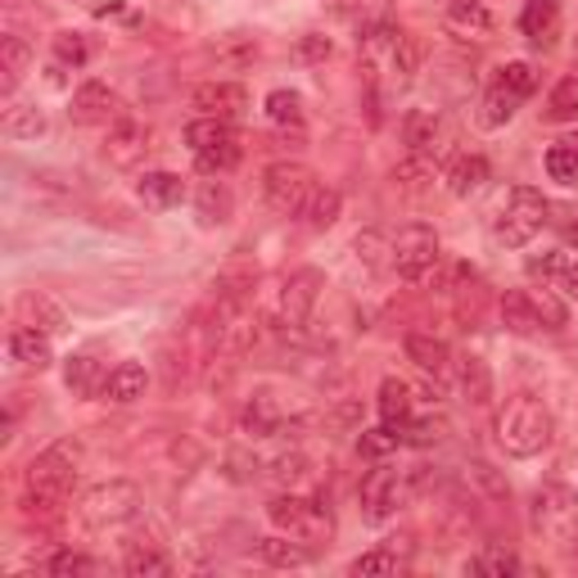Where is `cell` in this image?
I'll return each mask as SVG.
<instances>
[{
    "instance_id": "cell-25",
    "label": "cell",
    "mask_w": 578,
    "mask_h": 578,
    "mask_svg": "<svg viewBox=\"0 0 578 578\" xmlns=\"http://www.w3.org/2000/svg\"><path fill=\"white\" fill-rule=\"evenodd\" d=\"M28 68H32V45H28V36L10 32L6 41H0V86H6V100L14 95V86L23 82Z\"/></svg>"
},
{
    "instance_id": "cell-39",
    "label": "cell",
    "mask_w": 578,
    "mask_h": 578,
    "mask_svg": "<svg viewBox=\"0 0 578 578\" xmlns=\"http://www.w3.org/2000/svg\"><path fill=\"white\" fill-rule=\"evenodd\" d=\"M239 136H231V140H222V144H208V150H200L195 154V168L204 172V176H222V172H231L235 163H239Z\"/></svg>"
},
{
    "instance_id": "cell-24",
    "label": "cell",
    "mask_w": 578,
    "mask_h": 578,
    "mask_svg": "<svg viewBox=\"0 0 578 578\" xmlns=\"http://www.w3.org/2000/svg\"><path fill=\"white\" fill-rule=\"evenodd\" d=\"M245 434H254V439H271V434H285V407L271 398V394H254L245 403Z\"/></svg>"
},
{
    "instance_id": "cell-6",
    "label": "cell",
    "mask_w": 578,
    "mask_h": 578,
    "mask_svg": "<svg viewBox=\"0 0 578 578\" xmlns=\"http://www.w3.org/2000/svg\"><path fill=\"white\" fill-rule=\"evenodd\" d=\"M144 497L131 479H109V484H95L86 497H82V520L90 528H122L140 515Z\"/></svg>"
},
{
    "instance_id": "cell-9",
    "label": "cell",
    "mask_w": 578,
    "mask_h": 578,
    "mask_svg": "<svg viewBox=\"0 0 578 578\" xmlns=\"http://www.w3.org/2000/svg\"><path fill=\"white\" fill-rule=\"evenodd\" d=\"M443 249H439V235H434V226H403L394 235V271L407 276V280H425L434 267H439Z\"/></svg>"
},
{
    "instance_id": "cell-21",
    "label": "cell",
    "mask_w": 578,
    "mask_h": 578,
    "mask_svg": "<svg viewBox=\"0 0 578 578\" xmlns=\"http://www.w3.org/2000/svg\"><path fill=\"white\" fill-rule=\"evenodd\" d=\"M144 384H150V375H144V366H140V362H118V366L109 371V379H105L100 398H105V403L127 407V403L144 398Z\"/></svg>"
},
{
    "instance_id": "cell-22",
    "label": "cell",
    "mask_w": 578,
    "mask_h": 578,
    "mask_svg": "<svg viewBox=\"0 0 578 578\" xmlns=\"http://www.w3.org/2000/svg\"><path fill=\"white\" fill-rule=\"evenodd\" d=\"M195 208H200V217H204L208 226H226V222L235 217V195H231V185H226L222 176L200 181V190H195Z\"/></svg>"
},
{
    "instance_id": "cell-1",
    "label": "cell",
    "mask_w": 578,
    "mask_h": 578,
    "mask_svg": "<svg viewBox=\"0 0 578 578\" xmlns=\"http://www.w3.org/2000/svg\"><path fill=\"white\" fill-rule=\"evenodd\" d=\"M82 470V443L77 439H60L45 452L32 457L28 474H23V511L36 520L60 515V506H68L73 484Z\"/></svg>"
},
{
    "instance_id": "cell-16",
    "label": "cell",
    "mask_w": 578,
    "mask_h": 578,
    "mask_svg": "<svg viewBox=\"0 0 578 578\" xmlns=\"http://www.w3.org/2000/svg\"><path fill=\"white\" fill-rule=\"evenodd\" d=\"M375 407H379L384 429L398 434V429L416 416V394H411V384H407V379H398V375H389V379L379 384V398H375Z\"/></svg>"
},
{
    "instance_id": "cell-37",
    "label": "cell",
    "mask_w": 578,
    "mask_h": 578,
    "mask_svg": "<svg viewBox=\"0 0 578 578\" xmlns=\"http://www.w3.org/2000/svg\"><path fill=\"white\" fill-rule=\"evenodd\" d=\"M353 254L357 263H366L371 271H384V267H394V239H384L379 231H362L353 239Z\"/></svg>"
},
{
    "instance_id": "cell-55",
    "label": "cell",
    "mask_w": 578,
    "mask_h": 578,
    "mask_svg": "<svg viewBox=\"0 0 578 578\" xmlns=\"http://www.w3.org/2000/svg\"><path fill=\"white\" fill-rule=\"evenodd\" d=\"M569 245H574V249H578V226H574V231H569Z\"/></svg>"
},
{
    "instance_id": "cell-2",
    "label": "cell",
    "mask_w": 578,
    "mask_h": 578,
    "mask_svg": "<svg viewBox=\"0 0 578 578\" xmlns=\"http://www.w3.org/2000/svg\"><path fill=\"white\" fill-rule=\"evenodd\" d=\"M552 411L538 403V398H528V394H515L506 398V407L497 411L493 420V434H497V448L515 461H528V457H538L547 452L552 443Z\"/></svg>"
},
{
    "instance_id": "cell-42",
    "label": "cell",
    "mask_w": 578,
    "mask_h": 578,
    "mask_svg": "<svg viewBox=\"0 0 578 578\" xmlns=\"http://www.w3.org/2000/svg\"><path fill=\"white\" fill-rule=\"evenodd\" d=\"M389 60H394V73L403 77V82H411L416 73H420V64H425V45H420V36H398L394 45H389Z\"/></svg>"
},
{
    "instance_id": "cell-13",
    "label": "cell",
    "mask_w": 578,
    "mask_h": 578,
    "mask_svg": "<svg viewBox=\"0 0 578 578\" xmlns=\"http://www.w3.org/2000/svg\"><path fill=\"white\" fill-rule=\"evenodd\" d=\"M150 140H154V131L144 127L140 118H118L114 127H109V136H105V159L114 163V168H140L144 163V154H150Z\"/></svg>"
},
{
    "instance_id": "cell-5",
    "label": "cell",
    "mask_w": 578,
    "mask_h": 578,
    "mask_svg": "<svg viewBox=\"0 0 578 578\" xmlns=\"http://www.w3.org/2000/svg\"><path fill=\"white\" fill-rule=\"evenodd\" d=\"M543 222H547V200L534 185H515L502 204V213H497V222H493V235L506 249H524L528 239L543 231Z\"/></svg>"
},
{
    "instance_id": "cell-52",
    "label": "cell",
    "mask_w": 578,
    "mask_h": 578,
    "mask_svg": "<svg viewBox=\"0 0 578 578\" xmlns=\"http://www.w3.org/2000/svg\"><path fill=\"white\" fill-rule=\"evenodd\" d=\"M330 55H334V41L321 36V32H308V36L299 41V60H308V64H321V60H330Z\"/></svg>"
},
{
    "instance_id": "cell-14",
    "label": "cell",
    "mask_w": 578,
    "mask_h": 578,
    "mask_svg": "<svg viewBox=\"0 0 578 578\" xmlns=\"http://www.w3.org/2000/svg\"><path fill=\"white\" fill-rule=\"evenodd\" d=\"M6 349H10V362L28 366V371H45V366L55 362V344H51V334L36 330V325H28V321H19V325L10 330Z\"/></svg>"
},
{
    "instance_id": "cell-32",
    "label": "cell",
    "mask_w": 578,
    "mask_h": 578,
    "mask_svg": "<svg viewBox=\"0 0 578 578\" xmlns=\"http://www.w3.org/2000/svg\"><path fill=\"white\" fill-rule=\"evenodd\" d=\"M429 185H434V159H425V154H407V159L394 168V190H398V195L420 200Z\"/></svg>"
},
{
    "instance_id": "cell-47",
    "label": "cell",
    "mask_w": 578,
    "mask_h": 578,
    "mask_svg": "<svg viewBox=\"0 0 578 578\" xmlns=\"http://www.w3.org/2000/svg\"><path fill=\"white\" fill-rule=\"evenodd\" d=\"M55 60H60L64 68H82V64L90 60L86 36H82V32H55Z\"/></svg>"
},
{
    "instance_id": "cell-44",
    "label": "cell",
    "mask_w": 578,
    "mask_h": 578,
    "mask_svg": "<svg viewBox=\"0 0 578 578\" xmlns=\"http://www.w3.org/2000/svg\"><path fill=\"white\" fill-rule=\"evenodd\" d=\"M407 569V556H398L394 547H375V552H362L353 565H349V574H403Z\"/></svg>"
},
{
    "instance_id": "cell-18",
    "label": "cell",
    "mask_w": 578,
    "mask_h": 578,
    "mask_svg": "<svg viewBox=\"0 0 578 578\" xmlns=\"http://www.w3.org/2000/svg\"><path fill=\"white\" fill-rule=\"evenodd\" d=\"M407 357H411L425 375H434V379H443V375L452 371V349L439 340V334H429V330H411V334H407Z\"/></svg>"
},
{
    "instance_id": "cell-20",
    "label": "cell",
    "mask_w": 578,
    "mask_h": 578,
    "mask_svg": "<svg viewBox=\"0 0 578 578\" xmlns=\"http://www.w3.org/2000/svg\"><path fill=\"white\" fill-rule=\"evenodd\" d=\"M502 325L511 334H538L543 330V317H538V303H534V289H506L502 295Z\"/></svg>"
},
{
    "instance_id": "cell-23",
    "label": "cell",
    "mask_w": 578,
    "mask_h": 578,
    "mask_svg": "<svg viewBox=\"0 0 578 578\" xmlns=\"http://www.w3.org/2000/svg\"><path fill=\"white\" fill-rule=\"evenodd\" d=\"M144 208H176L185 200V181L176 172H140L136 181Z\"/></svg>"
},
{
    "instance_id": "cell-45",
    "label": "cell",
    "mask_w": 578,
    "mask_h": 578,
    "mask_svg": "<svg viewBox=\"0 0 578 578\" xmlns=\"http://www.w3.org/2000/svg\"><path fill=\"white\" fill-rule=\"evenodd\" d=\"M547 176L560 185H578V144L574 140H560L547 150Z\"/></svg>"
},
{
    "instance_id": "cell-17",
    "label": "cell",
    "mask_w": 578,
    "mask_h": 578,
    "mask_svg": "<svg viewBox=\"0 0 578 578\" xmlns=\"http://www.w3.org/2000/svg\"><path fill=\"white\" fill-rule=\"evenodd\" d=\"M457 384H461V398L470 407H493V371L479 353L457 357Z\"/></svg>"
},
{
    "instance_id": "cell-12",
    "label": "cell",
    "mask_w": 578,
    "mask_h": 578,
    "mask_svg": "<svg viewBox=\"0 0 578 578\" xmlns=\"http://www.w3.org/2000/svg\"><path fill=\"white\" fill-rule=\"evenodd\" d=\"M190 105L200 109V118H222V122H235V118H245L249 109V90L239 86V82H200L195 90H190Z\"/></svg>"
},
{
    "instance_id": "cell-11",
    "label": "cell",
    "mask_w": 578,
    "mask_h": 578,
    "mask_svg": "<svg viewBox=\"0 0 578 578\" xmlns=\"http://www.w3.org/2000/svg\"><path fill=\"white\" fill-rule=\"evenodd\" d=\"M73 122L82 127H114L122 118V100H118V90L109 82H82L73 90Z\"/></svg>"
},
{
    "instance_id": "cell-4",
    "label": "cell",
    "mask_w": 578,
    "mask_h": 578,
    "mask_svg": "<svg viewBox=\"0 0 578 578\" xmlns=\"http://www.w3.org/2000/svg\"><path fill=\"white\" fill-rule=\"evenodd\" d=\"M267 520L289 538H303V543H330L334 538V515L330 506L299 497V493H276L267 502Z\"/></svg>"
},
{
    "instance_id": "cell-27",
    "label": "cell",
    "mask_w": 578,
    "mask_h": 578,
    "mask_svg": "<svg viewBox=\"0 0 578 578\" xmlns=\"http://www.w3.org/2000/svg\"><path fill=\"white\" fill-rule=\"evenodd\" d=\"M122 569L131 578H168L172 574V556L159 543H131L122 552Z\"/></svg>"
},
{
    "instance_id": "cell-51",
    "label": "cell",
    "mask_w": 578,
    "mask_h": 578,
    "mask_svg": "<svg viewBox=\"0 0 578 578\" xmlns=\"http://www.w3.org/2000/svg\"><path fill=\"white\" fill-rule=\"evenodd\" d=\"M569 263H574V258L556 249V254H543V258H528V271H534V276H543V280H560Z\"/></svg>"
},
{
    "instance_id": "cell-34",
    "label": "cell",
    "mask_w": 578,
    "mask_h": 578,
    "mask_svg": "<svg viewBox=\"0 0 578 578\" xmlns=\"http://www.w3.org/2000/svg\"><path fill=\"white\" fill-rule=\"evenodd\" d=\"M340 213H344V200H340V190H330V185H317L312 190V200H308V208L299 213L312 231H330L334 222H340Z\"/></svg>"
},
{
    "instance_id": "cell-33",
    "label": "cell",
    "mask_w": 578,
    "mask_h": 578,
    "mask_svg": "<svg viewBox=\"0 0 578 578\" xmlns=\"http://www.w3.org/2000/svg\"><path fill=\"white\" fill-rule=\"evenodd\" d=\"M45 131V109L32 100H10L6 109V136L10 140H36Z\"/></svg>"
},
{
    "instance_id": "cell-19",
    "label": "cell",
    "mask_w": 578,
    "mask_h": 578,
    "mask_svg": "<svg viewBox=\"0 0 578 578\" xmlns=\"http://www.w3.org/2000/svg\"><path fill=\"white\" fill-rule=\"evenodd\" d=\"M403 140H407V150H411V154L434 159V154L443 150V122H439V114H429V109H411V114H407V122H403Z\"/></svg>"
},
{
    "instance_id": "cell-31",
    "label": "cell",
    "mask_w": 578,
    "mask_h": 578,
    "mask_svg": "<svg viewBox=\"0 0 578 578\" xmlns=\"http://www.w3.org/2000/svg\"><path fill=\"white\" fill-rule=\"evenodd\" d=\"M105 379H109V371L95 362V357H86V353H77V357H68V366H64V384L77 394V398H90V394H100L105 389Z\"/></svg>"
},
{
    "instance_id": "cell-41",
    "label": "cell",
    "mask_w": 578,
    "mask_h": 578,
    "mask_svg": "<svg viewBox=\"0 0 578 578\" xmlns=\"http://www.w3.org/2000/svg\"><path fill=\"white\" fill-rule=\"evenodd\" d=\"M267 118L276 127H303V95L299 90H271L267 95Z\"/></svg>"
},
{
    "instance_id": "cell-43",
    "label": "cell",
    "mask_w": 578,
    "mask_h": 578,
    "mask_svg": "<svg viewBox=\"0 0 578 578\" xmlns=\"http://www.w3.org/2000/svg\"><path fill=\"white\" fill-rule=\"evenodd\" d=\"M547 118L552 122H574L578 118V77H560L547 95Z\"/></svg>"
},
{
    "instance_id": "cell-35",
    "label": "cell",
    "mask_w": 578,
    "mask_h": 578,
    "mask_svg": "<svg viewBox=\"0 0 578 578\" xmlns=\"http://www.w3.org/2000/svg\"><path fill=\"white\" fill-rule=\"evenodd\" d=\"M448 23L461 28V32H470V36L493 32V14H489L484 0H452V6H448Z\"/></svg>"
},
{
    "instance_id": "cell-56",
    "label": "cell",
    "mask_w": 578,
    "mask_h": 578,
    "mask_svg": "<svg viewBox=\"0 0 578 578\" xmlns=\"http://www.w3.org/2000/svg\"><path fill=\"white\" fill-rule=\"evenodd\" d=\"M574 144H578V140H574Z\"/></svg>"
},
{
    "instance_id": "cell-10",
    "label": "cell",
    "mask_w": 578,
    "mask_h": 578,
    "mask_svg": "<svg viewBox=\"0 0 578 578\" xmlns=\"http://www.w3.org/2000/svg\"><path fill=\"white\" fill-rule=\"evenodd\" d=\"M321 289H325L321 271H312V267L289 271L285 285H280V303H276V321H280V330H299V325H308V317H312V308H317V299H321Z\"/></svg>"
},
{
    "instance_id": "cell-7",
    "label": "cell",
    "mask_w": 578,
    "mask_h": 578,
    "mask_svg": "<svg viewBox=\"0 0 578 578\" xmlns=\"http://www.w3.org/2000/svg\"><path fill=\"white\" fill-rule=\"evenodd\" d=\"M312 190H317V176L299 159H280V163H271L263 172V200L280 217H299L308 208V200H312Z\"/></svg>"
},
{
    "instance_id": "cell-40",
    "label": "cell",
    "mask_w": 578,
    "mask_h": 578,
    "mask_svg": "<svg viewBox=\"0 0 578 578\" xmlns=\"http://www.w3.org/2000/svg\"><path fill=\"white\" fill-rule=\"evenodd\" d=\"M497 86H502V90H511L515 100L524 105L528 95L538 90V68H534V64H524V60H511L506 68H497Z\"/></svg>"
},
{
    "instance_id": "cell-29",
    "label": "cell",
    "mask_w": 578,
    "mask_h": 578,
    "mask_svg": "<svg viewBox=\"0 0 578 578\" xmlns=\"http://www.w3.org/2000/svg\"><path fill=\"white\" fill-rule=\"evenodd\" d=\"M19 317L45 334H64L68 330V312L55 303V299H45V295H23L19 299Z\"/></svg>"
},
{
    "instance_id": "cell-50",
    "label": "cell",
    "mask_w": 578,
    "mask_h": 578,
    "mask_svg": "<svg viewBox=\"0 0 578 578\" xmlns=\"http://www.w3.org/2000/svg\"><path fill=\"white\" fill-rule=\"evenodd\" d=\"M534 303H538V317H543V330H560L569 317H565V303L552 295V289H534Z\"/></svg>"
},
{
    "instance_id": "cell-36",
    "label": "cell",
    "mask_w": 578,
    "mask_h": 578,
    "mask_svg": "<svg viewBox=\"0 0 578 578\" xmlns=\"http://www.w3.org/2000/svg\"><path fill=\"white\" fill-rule=\"evenodd\" d=\"M213 60H217V68H245V64L258 60V41L245 36V32H231L213 45Z\"/></svg>"
},
{
    "instance_id": "cell-8",
    "label": "cell",
    "mask_w": 578,
    "mask_h": 578,
    "mask_svg": "<svg viewBox=\"0 0 578 578\" xmlns=\"http://www.w3.org/2000/svg\"><path fill=\"white\" fill-rule=\"evenodd\" d=\"M357 502H362V520H371V524L394 520L403 511V502H407V474L398 465H375L362 479Z\"/></svg>"
},
{
    "instance_id": "cell-48",
    "label": "cell",
    "mask_w": 578,
    "mask_h": 578,
    "mask_svg": "<svg viewBox=\"0 0 578 578\" xmlns=\"http://www.w3.org/2000/svg\"><path fill=\"white\" fill-rule=\"evenodd\" d=\"M267 474L280 479V484H299V479L308 474V457H303L299 448H295V452H280V457L267 461Z\"/></svg>"
},
{
    "instance_id": "cell-38",
    "label": "cell",
    "mask_w": 578,
    "mask_h": 578,
    "mask_svg": "<svg viewBox=\"0 0 578 578\" xmlns=\"http://www.w3.org/2000/svg\"><path fill=\"white\" fill-rule=\"evenodd\" d=\"M520 556L506 552V547H484L479 556L465 560V574H493V578H506V574H520Z\"/></svg>"
},
{
    "instance_id": "cell-46",
    "label": "cell",
    "mask_w": 578,
    "mask_h": 578,
    "mask_svg": "<svg viewBox=\"0 0 578 578\" xmlns=\"http://www.w3.org/2000/svg\"><path fill=\"white\" fill-rule=\"evenodd\" d=\"M45 569H51L55 578H86V574H95V560L86 556V552H55L51 560H45Z\"/></svg>"
},
{
    "instance_id": "cell-54",
    "label": "cell",
    "mask_w": 578,
    "mask_h": 578,
    "mask_svg": "<svg viewBox=\"0 0 578 578\" xmlns=\"http://www.w3.org/2000/svg\"><path fill=\"white\" fill-rule=\"evenodd\" d=\"M330 10H349V6H357V0H325Z\"/></svg>"
},
{
    "instance_id": "cell-49",
    "label": "cell",
    "mask_w": 578,
    "mask_h": 578,
    "mask_svg": "<svg viewBox=\"0 0 578 578\" xmlns=\"http://www.w3.org/2000/svg\"><path fill=\"white\" fill-rule=\"evenodd\" d=\"M515 109H520V100H515L511 90H502V86H493V90L484 95V122H489V127L511 122V118H515Z\"/></svg>"
},
{
    "instance_id": "cell-3",
    "label": "cell",
    "mask_w": 578,
    "mask_h": 578,
    "mask_svg": "<svg viewBox=\"0 0 578 578\" xmlns=\"http://www.w3.org/2000/svg\"><path fill=\"white\" fill-rule=\"evenodd\" d=\"M528 520L534 528L560 552H578V493L569 484H543L534 493V506H528Z\"/></svg>"
},
{
    "instance_id": "cell-53",
    "label": "cell",
    "mask_w": 578,
    "mask_h": 578,
    "mask_svg": "<svg viewBox=\"0 0 578 578\" xmlns=\"http://www.w3.org/2000/svg\"><path fill=\"white\" fill-rule=\"evenodd\" d=\"M366 457H384V452H394L398 448V439L389 429H362V443H357Z\"/></svg>"
},
{
    "instance_id": "cell-26",
    "label": "cell",
    "mask_w": 578,
    "mask_h": 578,
    "mask_svg": "<svg viewBox=\"0 0 578 578\" xmlns=\"http://www.w3.org/2000/svg\"><path fill=\"white\" fill-rule=\"evenodd\" d=\"M484 185H489V159H484V154H461V159H452V168H448V190H452L457 200L479 195Z\"/></svg>"
},
{
    "instance_id": "cell-15",
    "label": "cell",
    "mask_w": 578,
    "mask_h": 578,
    "mask_svg": "<svg viewBox=\"0 0 578 578\" xmlns=\"http://www.w3.org/2000/svg\"><path fill=\"white\" fill-rule=\"evenodd\" d=\"M520 32L528 36V45L552 51V45L560 41V6L556 0H528L524 14H520Z\"/></svg>"
},
{
    "instance_id": "cell-30",
    "label": "cell",
    "mask_w": 578,
    "mask_h": 578,
    "mask_svg": "<svg viewBox=\"0 0 578 578\" xmlns=\"http://www.w3.org/2000/svg\"><path fill=\"white\" fill-rule=\"evenodd\" d=\"M465 479H470V484L484 493L493 506H506V502H511V484H506V474H502L493 461L470 457V461H465Z\"/></svg>"
},
{
    "instance_id": "cell-28",
    "label": "cell",
    "mask_w": 578,
    "mask_h": 578,
    "mask_svg": "<svg viewBox=\"0 0 578 578\" xmlns=\"http://www.w3.org/2000/svg\"><path fill=\"white\" fill-rule=\"evenodd\" d=\"M258 556H263L271 569H303V565H312V552L303 547V538L289 543V534L258 538Z\"/></svg>"
}]
</instances>
